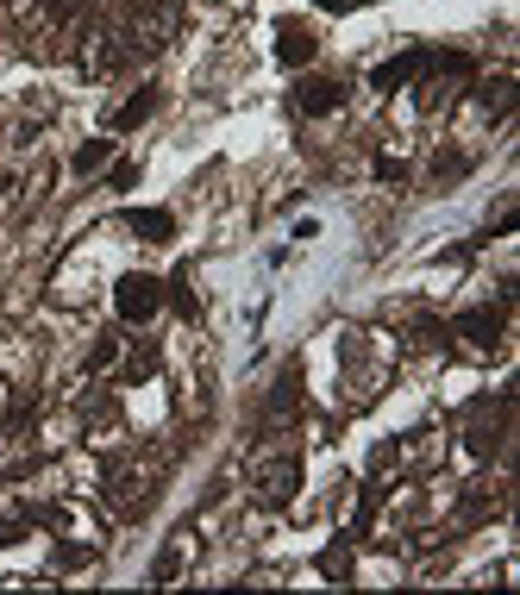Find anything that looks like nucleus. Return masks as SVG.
Returning <instances> with one entry per match:
<instances>
[{
	"mask_svg": "<svg viewBox=\"0 0 520 595\" xmlns=\"http://www.w3.org/2000/svg\"><path fill=\"white\" fill-rule=\"evenodd\" d=\"M157 301H163L157 276H126V282H120V314H126V320H151Z\"/></svg>",
	"mask_w": 520,
	"mask_h": 595,
	"instance_id": "1",
	"label": "nucleus"
},
{
	"mask_svg": "<svg viewBox=\"0 0 520 595\" xmlns=\"http://www.w3.org/2000/svg\"><path fill=\"white\" fill-rule=\"evenodd\" d=\"M502 326H508V307H483V314H464L458 320V332H464L470 345H495V339H502Z\"/></svg>",
	"mask_w": 520,
	"mask_h": 595,
	"instance_id": "2",
	"label": "nucleus"
},
{
	"mask_svg": "<svg viewBox=\"0 0 520 595\" xmlns=\"http://www.w3.org/2000/svg\"><path fill=\"white\" fill-rule=\"evenodd\" d=\"M339 101H345V88H339V82H320V76L295 88V107H301V113H333Z\"/></svg>",
	"mask_w": 520,
	"mask_h": 595,
	"instance_id": "3",
	"label": "nucleus"
},
{
	"mask_svg": "<svg viewBox=\"0 0 520 595\" xmlns=\"http://www.w3.org/2000/svg\"><path fill=\"white\" fill-rule=\"evenodd\" d=\"M151 107H157V88H138L132 101L107 119V126H113V132H132V126H145V119H151Z\"/></svg>",
	"mask_w": 520,
	"mask_h": 595,
	"instance_id": "4",
	"label": "nucleus"
},
{
	"mask_svg": "<svg viewBox=\"0 0 520 595\" xmlns=\"http://www.w3.org/2000/svg\"><path fill=\"white\" fill-rule=\"evenodd\" d=\"M264 495H270V502H289V495H295V464L289 458H282L276 470H264Z\"/></svg>",
	"mask_w": 520,
	"mask_h": 595,
	"instance_id": "5",
	"label": "nucleus"
},
{
	"mask_svg": "<svg viewBox=\"0 0 520 595\" xmlns=\"http://www.w3.org/2000/svg\"><path fill=\"white\" fill-rule=\"evenodd\" d=\"M126 220H132L138 232H145V238H170V232H176V220H170V213H145V207H132Z\"/></svg>",
	"mask_w": 520,
	"mask_h": 595,
	"instance_id": "6",
	"label": "nucleus"
},
{
	"mask_svg": "<svg viewBox=\"0 0 520 595\" xmlns=\"http://www.w3.org/2000/svg\"><path fill=\"white\" fill-rule=\"evenodd\" d=\"M307 57H314V38L301 26H282V63H307Z\"/></svg>",
	"mask_w": 520,
	"mask_h": 595,
	"instance_id": "7",
	"label": "nucleus"
},
{
	"mask_svg": "<svg viewBox=\"0 0 520 595\" xmlns=\"http://www.w3.org/2000/svg\"><path fill=\"white\" fill-rule=\"evenodd\" d=\"M101 163H107V145H101V138H94V145H82V151H76V170H82V176H94V170H101Z\"/></svg>",
	"mask_w": 520,
	"mask_h": 595,
	"instance_id": "8",
	"label": "nucleus"
},
{
	"mask_svg": "<svg viewBox=\"0 0 520 595\" xmlns=\"http://www.w3.org/2000/svg\"><path fill=\"white\" fill-rule=\"evenodd\" d=\"M51 7H57V13H82V0H51Z\"/></svg>",
	"mask_w": 520,
	"mask_h": 595,
	"instance_id": "9",
	"label": "nucleus"
},
{
	"mask_svg": "<svg viewBox=\"0 0 520 595\" xmlns=\"http://www.w3.org/2000/svg\"><path fill=\"white\" fill-rule=\"evenodd\" d=\"M320 7H333V13H345V7H351V0H320Z\"/></svg>",
	"mask_w": 520,
	"mask_h": 595,
	"instance_id": "10",
	"label": "nucleus"
}]
</instances>
